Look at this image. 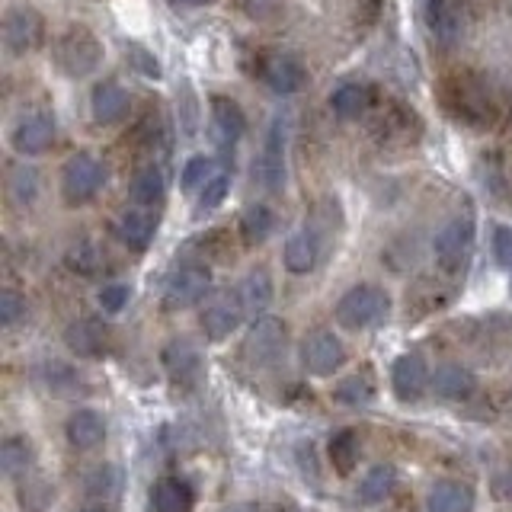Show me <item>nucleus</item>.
<instances>
[{
  "instance_id": "nucleus-1",
  "label": "nucleus",
  "mask_w": 512,
  "mask_h": 512,
  "mask_svg": "<svg viewBox=\"0 0 512 512\" xmlns=\"http://www.w3.org/2000/svg\"><path fill=\"white\" fill-rule=\"evenodd\" d=\"M52 61L68 77H90L103 61V45L87 26H68L52 45Z\"/></svg>"
},
{
  "instance_id": "nucleus-2",
  "label": "nucleus",
  "mask_w": 512,
  "mask_h": 512,
  "mask_svg": "<svg viewBox=\"0 0 512 512\" xmlns=\"http://www.w3.org/2000/svg\"><path fill=\"white\" fill-rule=\"evenodd\" d=\"M391 314V298L378 285H352L349 292L336 301V324L346 330H368L381 327Z\"/></svg>"
},
{
  "instance_id": "nucleus-3",
  "label": "nucleus",
  "mask_w": 512,
  "mask_h": 512,
  "mask_svg": "<svg viewBox=\"0 0 512 512\" xmlns=\"http://www.w3.org/2000/svg\"><path fill=\"white\" fill-rule=\"evenodd\" d=\"M471 250H474V218L464 212V215H455L448 218L436 240H432V256H436V263L442 272H461L471 260Z\"/></svg>"
},
{
  "instance_id": "nucleus-4",
  "label": "nucleus",
  "mask_w": 512,
  "mask_h": 512,
  "mask_svg": "<svg viewBox=\"0 0 512 512\" xmlns=\"http://www.w3.org/2000/svg\"><path fill=\"white\" fill-rule=\"evenodd\" d=\"M285 141H288V122L276 116L269 122L263 148L253 160V183H260L266 192H279L285 183Z\"/></svg>"
},
{
  "instance_id": "nucleus-5",
  "label": "nucleus",
  "mask_w": 512,
  "mask_h": 512,
  "mask_svg": "<svg viewBox=\"0 0 512 512\" xmlns=\"http://www.w3.org/2000/svg\"><path fill=\"white\" fill-rule=\"evenodd\" d=\"M103 186V164L93 154L80 151L68 157V164L61 170V196L68 205H84L90 202Z\"/></svg>"
},
{
  "instance_id": "nucleus-6",
  "label": "nucleus",
  "mask_w": 512,
  "mask_h": 512,
  "mask_svg": "<svg viewBox=\"0 0 512 512\" xmlns=\"http://www.w3.org/2000/svg\"><path fill=\"white\" fill-rule=\"evenodd\" d=\"M285 340H288V330H285V320L279 317H253V324L244 336V359L250 365H272L285 349Z\"/></svg>"
},
{
  "instance_id": "nucleus-7",
  "label": "nucleus",
  "mask_w": 512,
  "mask_h": 512,
  "mask_svg": "<svg viewBox=\"0 0 512 512\" xmlns=\"http://www.w3.org/2000/svg\"><path fill=\"white\" fill-rule=\"evenodd\" d=\"M346 362V349L340 343V336L333 330H311L308 336L301 340V365L308 375H317V378H327L333 372H340Z\"/></svg>"
},
{
  "instance_id": "nucleus-8",
  "label": "nucleus",
  "mask_w": 512,
  "mask_h": 512,
  "mask_svg": "<svg viewBox=\"0 0 512 512\" xmlns=\"http://www.w3.org/2000/svg\"><path fill=\"white\" fill-rule=\"evenodd\" d=\"M212 288V272L205 266H183L180 272H173V279L164 288V308L167 311H186L208 295Z\"/></svg>"
},
{
  "instance_id": "nucleus-9",
  "label": "nucleus",
  "mask_w": 512,
  "mask_h": 512,
  "mask_svg": "<svg viewBox=\"0 0 512 512\" xmlns=\"http://www.w3.org/2000/svg\"><path fill=\"white\" fill-rule=\"evenodd\" d=\"M244 317H247V311H244V304H240L237 292H228V295H218L205 304L199 324H202L208 340L221 343V340H228L240 324H244Z\"/></svg>"
},
{
  "instance_id": "nucleus-10",
  "label": "nucleus",
  "mask_w": 512,
  "mask_h": 512,
  "mask_svg": "<svg viewBox=\"0 0 512 512\" xmlns=\"http://www.w3.org/2000/svg\"><path fill=\"white\" fill-rule=\"evenodd\" d=\"M45 23L32 7H13L4 20V45L10 55H26L42 42Z\"/></svg>"
},
{
  "instance_id": "nucleus-11",
  "label": "nucleus",
  "mask_w": 512,
  "mask_h": 512,
  "mask_svg": "<svg viewBox=\"0 0 512 512\" xmlns=\"http://www.w3.org/2000/svg\"><path fill=\"white\" fill-rule=\"evenodd\" d=\"M432 381V372L426 368V359L420 352H404V356H397L394 365H391V388L400 400H420L429 388Z\"/></svg>"
},
{
  "instance_id": "nucleus-12",
  "label": "nucleus",
  "mask_w": 512,
  "mask_h": 512,
  "mask_svg": "<svg viewBox=\"0 0 512 512\" xmlns=\"http://www.w3.org/2000/svg\"><path fill=\"white\" fill-rule=\"evenodd\" d=\"M10 144L16 154L23 157H39L55 144V122L45 116V112H32V116H23L13 125Z\"/></svg>"
},
{
  "instance_id": "nucleus-13",
  "label": "nucleus",
  "mask_w": 512,
  "mask_h": 512,
  "mask_svg": "<svg viewBox=\"0 0 512 512\" xmlns=\"http://www.w3.org/2000/svg\"><path fill=\"white\" fill-rule=\"evenodd\" d=\"M64 343H68L71 352L84 359H100L106 346H109V333H106V324L96 317H80L74 324L64 330Z\"/></svg>"
},
{
  "instance_id": "nucleus-14",
  "label": "nucleus",
  "mask_w": 512,
  "mask_h": 512,
  "mask_svg": "<svg viewBox=\"0 0 512 512\" xmlns=\"http://www.w3.org/2000/svg\"><path fill=\"white\" fill-rule=\"evenodd\" d=\"M128 112V93L119 80H100L90 90V116L96 125H112Z\"/></svg>"
},
{
  "instance_id": "nucleus-15",
  "label": "nucleus",
  "mask_w": 512,
  "mask_h": 512,
  "mask_svg": "<svg viewBox=\"0 0 512 512\" xmlns=\"http://www.w3.org/2000/svg\"><path fill=\"white\" fill-rule=\"evenodd\" d=\"M247 132V116L228 96H212V138L218 148H231V144Z\"/></svg>"
},
{
  "instance_id": "nucleus-16",
  "label": "nucleus",
  "mask_w": 512,
  "mask_h": 512,
  "mask_svg": "<svg viewBox=\"0 0 512 512\" xmlns=\"http://www.w3.org/2000/svg\"><path fill=\"white\" fill-rule=\"evenodd\" d=\"M263 80L269 84V90L292 96L308 84V71H304V64L295 55H272L263 64Z\"/></svg>"
},
{
  "instance_id": "nucleus-17",
  "label": "nucleus",
  "mask_w": 512,
  "mask_h": 512,
  "mask_svg": "<svg viewBox=\"0 0 512 512\" xmlns=\"http://www.w3.org/2000/svg\"><path fill=\"white\" fill-rule=\"evenodd\" d=\"M64 436H68V445L77 448V452H90V448L103 445L106 439V420L96 410L84 407L74 410L64 423Z\"/></svg>"
},
{
  "instance_id": "nucleus-18",
  "label": "nucleus",
  "mask_w": 512,
  "mask_h": 512,
  "mask_svg": "<svg viewBox=\"0 0 512 512\" xmlns=\"http://www.w3.org/2000/svg\"><path fill=\"white\" fill-rule=\"evenodd\" d=\"M429 388L442 400H468L477 391V378L471 368H464L458 362H445L432 372Z\"/></svg>"
},
{
  "instance_id": "nucleus-19",
  "label": "nucleus",
  "mask_w": 512,
  "mask_h": 512,
  "mask_svg": "<svg viewBox=\"0 0 512 512\" xmlns=\"http://www.w3.org/2000/svg\"><path fill=\"white\" fill-rule=\"evenodd\" d=\"M282 260H285V269L292 272V276H308V272L320 260V237H317V231L314 228L295 231L292 237L285 240Z\"/></svg>"
},
{
  "instance_id": "nucleus-20",
  "label": "nucleus",
  "mask_w": 512,
  "mask_h": 512,
  "mask_svg": "<svg viewBox=\"0 0 512 512\" xmlns=\"http://www.w3.org/2000/svg\"><path fill=\"white\" fill-rule=\"evenodd\" d=\"M164 368L167 375L180 384V388H192L202 375V359L199 349H192V343L186 340H173L164 346Z\"/></svg>"
},
{
  "instance_id": "nucleus-21",
  "label": "nucleus",
  "mask_w": 512,
  "mask_h": 512,
  "mask_svg": "<svg viewBox=\"0 0 512 512\" xmlns=\"http://www.w3.org/2000/svg\"><path fill=\"white\" fill-rule=\"evenodd\" d=\"M423 23L439 45H455L461 36V16L452 0H423Z\"/></svg>"
},
{
  "instance_id": "nucleus-22",
  "label": "nucleus",
  "mask_w": 512,
  "mask_h": 512,
  "mask_svg": "<svg viewBox=\"0 0 512 512\" xmlns=\"http://www.w3.org/2000/svg\"><path fill=\"white\" fill-rule=\"evenodd\" d=\"M474 503V487L461 484V480H439L426 493V512H471Z\"/></svg>"
},
{
  "instance_id": "nucleus-23",
  "label": "nucleus",
  "mask_w": 512,
  "mask_h": 512,
  "mask_svg": "<svg viewBox=\"0 0 512 512\" xmlns=\"http://www.w3.org/2000/svg\"><path fill=\"white\" fill-rule=\"evenodd\" d=\"M157 231V218L144 208H128L116 221V237L128 250H148Z\"/></svg>"
},
{
  "instance_id": "nucleus-24",
  "label": "nucleus",
  "mask_w": 512,
  "mask_h": 512,
  "mask_svg": "<svg viewBox=\"0 0 512 512\" xmlns=\"http://www.w3.org/2000/svg\"><path fill=\"white\" fill-rule=\"evenodd\" d=\"M237 298L244 304L247 317H263V311L272 304V276L266 269H250L237 285Z\"/></svg>"
},
{
  "instance_id": "nucleus-25",
  "label": "nucleus",
  "mask_w": 512,
  "mask_h": 512,
  "mask_svg": "<svg viewBox=\"0 0 512 512\" xmlns=\"http://www.w3.org/2000/svg\"><path fill=\"white\" fill-rule=\"evenodd\" d=\"M368 106H372V90L359 84V80H346L330 93V109L340 119H359Z\"/></svg>"
},
{
  "instance_id": "nucleus-26",
  "label": "nucleus",
  "mask_w": 512,
  "mask_h": 512,
  "mask_svg": "<svg viewBox=\"0 0 512 512\" xmlns=\"http://www.w3.org/2000/svg\"><path fill=\"white\" fill-rule=\"evenodd\" d=\"M394 487H397L394 464H375V468L359 480V500L362 503H384L394 493Z\"/></svg>"
},
{
  "instance_id": "nucleus-27",
  "label": "nucleus",
  "mask_w": 512,
  "mask_h": 512,
  "mask_svg": "<svg viewBox=\"0 0 512 512\" xmlns=\"http://www.w3.org/2000/svg\"><path fill=\"white\" fill-rule=\"evenodd\" d=\"M32 461H36V452H32V442L26 436H10L0 445V468L7 477H26Z\"/></svg>"
},
{
  "instance_id": "nucleus-28",
  "label": "nucleus",
  "mask_w": 512,
  "mask_h": 512,
  "mask_svg": "<svg viewBox=\"0 0 512 512\" xmlns=\"http://www.w3.org/2000/svg\"><path fill=\"white\" fill-rule=\"evenodd\" d=\"M16 500H20L23 512H45L55 503V487L39 474H26L20 477V487H16Z\"/></svg>"
},
{
  "instance_id": "nucleus-29",
  "label": "nucleus",
  "mask_w": 512,
  "mask_h": 512,
  "mask_svg": "<svg viewBox=\"0 0 512 512\" xmlns=\"http://www.w3.org/2000/svg\"><path fill=\"white\" fill-rule=\"evenodd\" d=\"M164 192H167V180H164V170L160 167H144L135 173V180H132V199L135 205L141 208H148V205H157L160 199H164Z\"/></svg>"
},
{
  "instance_id": "nucleus-30",
  "label": "nucleus",
  "mask_w": 512,
  "mask_h": 512,
  "mask_svg": "<svg viewBox=\"0 0 512 512\" xmlns=\"http://www.w3.org/2000/svg\"><path fill=\"white\" fill-rule=\"evenodd\" d=\"M151 500H154V512H192V493L183 480H160Z\"/></svg>"
},
{
  "instance_id": "nucleus-31",
  "label": "nucleus",
  "mask_w": 512,
  "mask_h": 512,
  "mask_svg": "<svg viewBox=\"0 0 512 512\" xmlns=\"http://www.w3.org/2000/svg\"><path fill=\"white\" fill-rule=\"evenodd\" d=\"M455 90H458V100H448V106H452L458 116L464 119V122H490V100L484 93H471V84H455Z\"/></svg>"
},
{
  "instance_id": "nucleus-32",
  "label": "nucleus",
  "mask_w": 512,
  "mask_h": 512,
  "mask_svg": "<svg viewBox=\"0 0 512 512\" xmlns=\"http://www.w3.org/2000/svg\"><path fill=\"white\" fill-rule=\"evenodd\" d=\"M375 397V378H372V368H362V372L343 378L336 384V400H343L349 407H359L368 404Z\"/></svg>"
},
{
  "instance_id": "nucleus-33",
  "label": "nucleus",
  "mask_w": 512,
  "mask_h": 512,
  "mask_svg": "<svg viewBox=\"0 0 512 512\" xmlns=\"http://www.w3.org/2000/svg\"><path fill=\"white\" fill-rule=\"evenodd\" d=\"M276 228V218H272L269 205H250L244 215H240V234H244L247 244H263V240Z\"/></svg>"
},
{
  "instance_id": "nucleus-34",
  "label": "nucleus",
  "mask_w": 512,
  "mask_h": 512,
  "mask_svg": "<svg viewBox=\"0 0 512 512\" xmlns=\"http://www.w3.org/2000/svg\"><path fill=\"white\" fill-rule=\"evenodd\" d=\"M330 461L333 468L340 474H352V468L359 464V439L352 429H343L336 432V436L330 439Z\"/></svg>"
},
{
  "instance_id": "nucleus-35",
  "label": "nucleus",
  "mask_w": 512,
  "mask_h": 512,
  "mask_svg": "<svg viewBox=\"0 0 512 512\" xmlns=\"http://www.w3.org/2000/svg\"><path fill=\"white\" fill-rule=\"evenodd\" d=\"M39 196V170L36 167H29V164H20V167H13L10 173V199L26 208L32 205Z\"/></svg>"
},
{
  "instance_id": "nucleus-36",
  "label": "nucleus",
  "mask_w": 512,
  "mask_h": 512,
  "mask_svg": "<svg viewBox=\"0 0 512 512\" xmlns=\"http://www.w3.org/2000/svg\"><path fill=\"white\" fill-rule=\"evenodd\" d=\"M119 487V471L112 468V464H100V468H93L87 477H84V490L93 500H109L112 493Z\"/></svg>"
},
{
  "instance_id": "nucleus-37",
  "label": "nucleus",
  "mask_w": 512,
  "mask_h": 512,
  "mask_svg": "<svg viewBox=\"0 0 512 512\" xmlns=\"http://www.w3.org/2000/svg\"><path fill=\"white\" fill-rule=\"evenodd\" d=\"M68 266L74 272H80V276H96L100 266H103V253L96 250L90 240H80V244H74L68 250Z\"/></svg>"
},
{
  "instance_id": "nucleus-38",
  "label": "nucleus",
  "mask_w": 512,
  "mask_h": 512,
  "mask_svg": "<svg viewBox=\"0 0 512 512\" xmlns=\"http://www.w3.org/2000/svg\"><path fill=\"white\" fill-rule=\"evenodd\" d=\"M231 189V173L228 170H215L212 176H208V183L199 189V208L202 212H212V208H218L224 202V196H228Z\"/></svg>"
},
{
  "instance_id": "nucleus-39",
  "label": "nucleus",
  "mask_w": 512,
  "mask_h": 512,
  "mask_svg": "<svg viewBox=\"0 0 512 512\" xmlns=\"http://www.w3.org/2000/svg\"><path fill=\"white\" fill-rule=\"evenodd\" d=\"M212 173H215L212 157H205V154H192V157L186 160L183 173H180V186H183L186 192L202 189V186L208 183V176H212Z\"/></svg>"
},
{
  "instance_id": "nucleus-40",
  "label": "nucleus",
  "mask_w": 512,
  "mask_h": 512,
  "mask_svg": "<svg viewBox=\"0 0 512 512\" xmlns=\"http://www.w3.org/2000/svg\"><path fill=\"white\" fill-rule=\"evenodd\" d=\"M23 317H26V298L16 288H4L0 292V324L13 330L16 324H23Z\"/></svg>"
},
{
  "instance_id": "nucleus-41",
  "label": "nucleus",
  "mask_w": 512,
  "mask_h": 512,
  "mask_svg": "<svg viewBox=\"0 0 512 512\" xmlns=\"http://www.w3.org/2000/svg\"><path fill=\"white\" fill-rule=\"evenodd\" d=\"M128 298H132V288L122 285V282H112V285H103L100 288V308L106 314H119L125 304H128Z\"/></svg>"
},
{
  "instance_id": "nucleus-42",
  "label": "nucleus",
  "mask_w": 512,
  "mask_h": 512,
  "mask_svg": "<svg viewBox=\"0 0 512 512\" xmlns=\"http://www.w3.org/2000/svg\"><path fill=\"white\" fill-rule=\"evenodd\" d=\"M493 256L503 269H512V228H506V224L493 228Z\"/></svg>"
},
{
  "instance_id": "nucleus-43",
  "label": "nucleus",
  "mask_w": 512,
  "mask_h": 512,
  "mask_svg": "<svg viewBox=\"0 0 512 512\" xmlns=\"http://www.w3.org/2000/svg\"><path fill=\"white\" fill-rule=\"evenodd\" d=\"M125 55H128V61H132L144 77H160V64H157V58L148 52V48H141V45H125Z\"/></svg>"
},
{
  "instance_id": "nucleus-44",
  "label": "nucleus",
  "mask_w": 512,
  "mask_h": 512,
  "mask_svg": "<svg viewBox=\"0 0 512 512\" xmlns=\"http://www.w3.org/2000/svg\"><path fill=\"white\" fill-rule=\"evenodd\" d=\"M173 7H202V4H208V0H170Z\"/></svg>"
},
{
  "instance_id": "nucleus-45",
  "label": "nucleus",
  "mask_w": 512,
  "mask_h": 512,
  "mask_svg": "<svg viewBox=\"0 0 512 512\" xmlns=\"http://www.w3.org/2000/svg\"><path fill=\"white\" fill-rule=\"evenodd\" d=\"M77 512H109V509H103V506H87V509H77Z\"/></svg>"
},
{
  "instance_id": "nucleus-46",
  "label": "nucleus",
  "mask_w": 512,
  "mask_h": 512,
  "mask_svg": "<svg viewBox=\"0 0 512 512\" xmlns=\"http://www.w3.org/2000/svg\"><path fill=\"white\" fill-rule=\"evenodd\" d=\"M509 295H512V282H509Z\"/></svg>"
}]
</instances>
